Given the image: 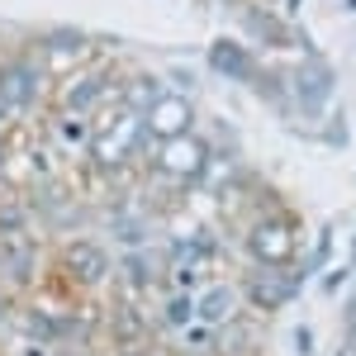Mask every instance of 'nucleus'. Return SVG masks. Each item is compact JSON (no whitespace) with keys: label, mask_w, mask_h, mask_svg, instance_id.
Wrapping results in <instances>:
<instances>
[{"label":"nucleus","mask_w":356,"mask_h":356,"mask_svg":"<svg viewBox=\"0 0 356 356\" xmlns=\"http://www.w3.org/2000/svg\"><path fill=\"white\" fill-rule=\"evenodd\" d=\"M295 295V275L290 271H247V280H243V300L252 304V309H261V314H275L280 304Z\"/></svg>","instance_id":"6e6552de"},{"label":"nucleus","mask_w":356,"mask_h":356,"mask_svg":"<svg viewBox=\"0 0 356 356\" xmlns=\"http://www.w3.org/2000/svg\"><path fill=\"white\" fill-rule=\"evenodd\" d=\"M143 143H147V134H143V114L119 95V100H110L105 110L95 114L90 138H86V152H90V162L100 166V171H124V166L138 157Z\"/></svg>","instance_id":"f03ea898"},{"label":"nucleus","mask_w":356,"mask_h":356,"mask_svg":"<svg viewBox=\"0 0 356 356\" xmlns=\"http://www.w3.org/2000/svg\"><path fill=\"white\" fill-rule=\"evenodd\" d=\"M15 314H19V304H15L10 295H5V290H0V337L15 328Z\"/></svg>","instance_id":"9d476101"},{"label":"nucleus","mask_w":356,"mask_h":356,"mask_svg":"<svg viewBox=\"0 0 356 356\" xmlns=\"http://www.w3.org/2000/svg\"><path fill=\"white\" fill-rule=\"evenodd\" d=\"M304 252V233H300V219L271 200L261 209H252L243 223V257L257 266V271H290Z\"/></svg>","instance_id":"f257e3e1"},{"label":"nucleus","mask_w":356,"mask_h":356,"mask_svg":"<svg viewBox=\"0 0 356 356\" xmlns=\"http://www.w3.org/2000/svg\"><path fill=\"white\" fill-rule=\"evenodd\" d=\"M57 271H62L67 285H76L81 295H90V290H100V285L114 280L119 261H114L110 243H100L95 233H81V238H67L57 247Z\"/></svg>","instance_id":"20e7f679"},{"label":"nucleus","mask_w":356,"mask_h":356,"mask_svg":"<svg viewBox=\"0 0 356 356\" xmlns=\"http://www.w3.org/2000/svg\"><path fill=\"white\" fill-rule=\"evenodd\" d=\"M105 90H110L105 72H95V67H90V72H81L76 81H67L62 90H57V110L81 119V114H90L95 105H100V95H105Z\"/></svg>","instance_id":"1a4fd4ad"},{"label":"nucleus","mask_w":356,"mask_h":356,"mask_svg":"<svg viewBox=\"0 0 356 356\" xmlns=\"http://www.w3.org/2000/svg\"><path fill=\"white\" fill-rule=\"evenodd\" d=\"M38 95H43V67H38V62L15 57V62L0 67V100H5V110H10V114H15V110H33Z\"/></svg>","instance_id":"423d86ee"},{"label":"nucleus","mask_w":356,"mask_h":356,"mask_svg":"<svg viewBox=\"0 0 356 356\" xmlns=\"http://www.w3.org/2000/svg\"><path fill=\"white\" fill-rule=\"evenodd\" d=\"M195 129V105L191 95H181V90H157L152 100H147V110H143V134L147 143H166V138H181Z\"/></svg>","instance_id":"39448f33"},{"label":"nucleus","mask_w":356,"mask_h":356,"mask_svg":"<svg viewBox=\"0 0 356 356\" xmlns=\"http://www.w3.org/2000/svg\"><path fill=\"white\" fill-rule=\"evenodd\" d=\"M5 114H10V110H5V100H0V124H5Z\"/></svg>","instance_id":"9b49d317"},{"label":"nucleus","mask_w":356,"mask_h":356,"mask_svg":"<svg viewBox=\"0 0 356 356\" xmlns=\"http://www.w3.org/2000/svg\"><path fill=\"white\" fill-rule=\"evenodd\" d=\"M209 162H214V152H209V143L195 134H181V138H166V143H152V176L162 181V186H176V191H191V186H204L209 181Z\"/></svg>","instance_id":"7ed1b4c3"},{"label":"nucleus","mask_w":356,"mask_h":356,"mask_svg":"<svg viewBox=\"0 0 356 356\" xmlns=\"http://www.w3.org/2000/svg\"><path fill=\"white\" fill-rule=\"evenodd\" d=\"M191 300H195V323L209 328V332H219V328L233 323L243 295H238L233 285H200V290H191Z\"/></svg>","instance_id":"0eeeda50"}]
</instances>
